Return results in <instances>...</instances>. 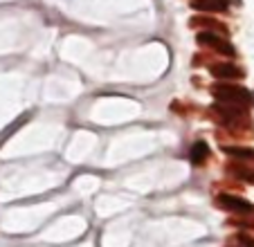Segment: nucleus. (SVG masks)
<instances>
[{
	"mask_svg": "<svg viewBox=\"0 0 254 247\" xmlns=\"http://www.w3.org/2000/svg\"><path fill=\"white\" fill-rule=\"evenodd\" d=\"M216 204L223 207V209H230V211H236V214H252V202L248 200L239 198V195H232V193H221L216 198Z\"/></svg>",
	"mask_w": 254,
	"mask_h": 247,
	"instance_id": "3",
	"label": "nucleus"
},
{
	"mask_svg": "<svg viewBox=\"0 0 254 247\" xmlns=\"http://www.w3.org/2000/svg\"><path fill=\"white\" fill-rule=\"evenodd\" d=\"M223 151H225L230 157H236V160H241V162H250V160H254V151H252V148H243V146H225Z\"/></svg>",
	"mask_w": 254,
	"mask_h": 247,
	"instance_id": "7",
	"label": "nucleus"
},
{
	"mask_svg": "<svg viewBox=\"0 0 254 247\" xmlns=\"http://www.w3.org/2000/svg\"><path fill=\"white\" fill-rule=\"evenodd\" d=\"M211 74L216 79H241L243 70H239L236 65H230V63H216V65H211Z\"/></svg>",
	"mask_w": 254,
	"mask_h": 247,
	"instance_id": "4",
	"label": "nucleus"
},
{
	"mask_svg": "<svg viewBox=\"0 0 254 247\" xmlns=\"http://www.w3.org/2000/svg\"><path fill=\"white\" fill-rule=\"evenodd\" d=\"M196 41L200 45H207V48H211V50H216V52H221V54H225V57H236V50H234V45L232 43H227L225 38H221L218 34H211V32H200L196 36Z\"/></svg>",
	"mask_w": 254,
	"mask_h": 247,
	"instance_id": "2",
	"label": "nucleus"
},
{
	"mask_svg": "<svg viewBox=\"0 0 254 247\" xmlns=\"http://www.w3.org/2000/svg\"><path fill=\"white\" fill-rule=\"evenodd\" d=\"M241 243H243L245 247H254V241L252 238H248V236H241Z\"/></svg>",
	"mask_w": 254,
	"mask_h": 247,
	"instance_id": "9",
	"label": "nucleus"
},
{
	"mask_svg": "<svg viewBox=\"0 0 254 247\" xmlns=\"http://www.w3.org/2000/svg\"><path fill=\"white\" fill-rule=\"evenodd\" d=\"M189 157H191L193 164H202V162L209 157V146H207V142H196V144H193Z\"/></svg>",
	"mask_w": 254,
	"mask_h": 247,
	"instance_id": "6",
	"label": "nucleus"
},
{
	"mask_svg": "<svg viewBox=\"0 0 254 247\" xmlns=\"http://www.w3.org/2000/svg\"><path fill=\"white\" fill-rule=\"evenodd\" d=\"M230 173H232V176H239V178H243V180H248V182H252V185H254V173H252V171H245V169L230 167Z\"/></svg>",
	"mask_w": 254,
	"mask_h": 247,
	"instance_id": "8",
	"label": "nucleus"
},
{
	"mask_svg": "<svg viewBox=\"0 0 254 247\" xmlns=\"http://www.w3.org/2000/svg\"><path fill=\"white\" fill-rule=\"evenodd\" d=\"M211 95L218 101H223V104H234V106H243V108L254 99L245 88L232 86V83H216V86L211 88Z\"/></svg>",
	"mask_w": 254,
	"mask_h": 247,
	"instance_id": "1",
	"label": "nucleus"
},
{
	"mask_svg": "<svg viewBox=\"0 0 254 247\" xmlns=\"http://www.w3.org/2000/svg\"><path fill=\"white\" fill-rule=\"evenodd\" d=\"M191 7L200 11H223L227 7V0H193Z\"/></svg>",
	"mask_w": 254,
	"mask_h": 247,
	"instance_id": "5",
	"label": "nucleus"
}]
</instances>
